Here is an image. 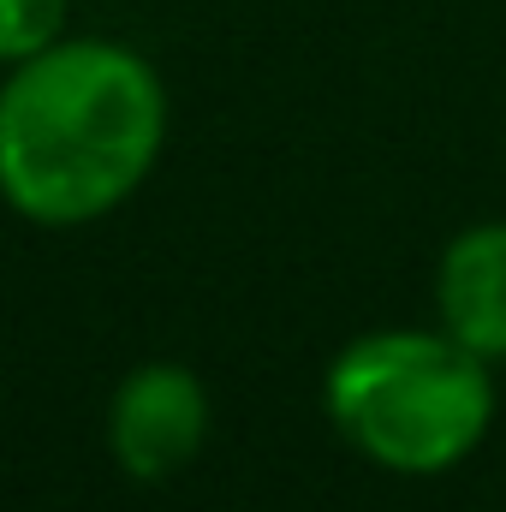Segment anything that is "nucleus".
I'll list each match as a JSON object with an SVG mask.
<instances>
[{
  "label": "nucleus",
  "mask_w": 506,
  "mask_h": 512,
  "mask_svg": "<svg viewBox=\"0 0 506 512\" xmlns=\"http://www.w3.org/2000/svg\"><path fill=\"white\" fill-rule=\"evenodd\" d=\"M441 328L477 358L506 364V221L465 227L435 268Z\"/></svg>",
  "instance_id": "obj_4"
},
{
  "label": "nucleus",
  "mask_w": 506,
  "mask_h": 512,
  "mask_svg": "<svg viewBox=\"0 0 506 512\" xmlns=\"http://www.w3.org/2000/svg\"><path fill=\"white\" fill-rule=\"evenodd\" d=\"M209 435V393L185 364H137L108 405V453L137 483H161L197 459Z\"/></svg>",
  "instance_id": "obj_3"
},
{
  "label": "nucleus",
  "mask_w": 506,
  "mask_h": 512,
  "mask_svg": "<svg viewBox=\"0 0 506 512\" xmlns=\"http://www.w3.org/2000/svg\"><path fill=\"white\" fill-rule=\"evenodd\" d=\"M66 6L72 0H0V60L18 66V60L54 48L66 30Z\"/></svg>",
  "instance_id": "obj_5"
},
{
  "label": "nucleus",
  "mask_w": 506,
  "mask_h": 512,
  "mask_svg": "<svg viewBox=\"0 0 506 512\" xmlns=\"http://www.w3.org/2000/svg\"><path fill=\"white\" fill-rule=\"evenodd\" d=\"M334 429L387 471L435 477L459 465L495 417L489 358L447 328H381L328 364Z\"/></svg>",
  "instance_id": "obj_2"
},
{
  "label": "nucleus",
  "mask_w": 506,
  "mask_h": 512,
  "mask_svg": "<svg viewBox=\"0 0 506 512\" xmlns=\"http://www.w3.org/2000/svg\"><path fill=\"white\" fill-rule=\"evenodd\" d=\"M167 90L120 42H54L0 84V197L36 227H84L149 179Z\"/></svg>",
  "instance_id": "obj_1"
}]
</instances>
